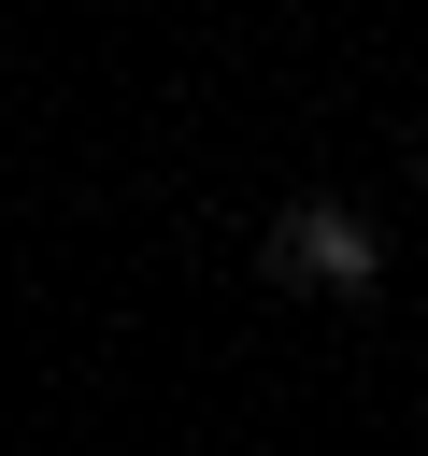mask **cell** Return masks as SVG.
I'll use <instances>...</instances> for the list:
<instances>
[{"label": "cell", "instance_id": "6da1fadb", "mask_svg": "<svg viewBox=\"0 0 428 456\" xmlns=\"http://www.w3.org/2000/svg\"><path fill=\"white\" fill-rule=\"evenodd\" d=\"M257 271H271V285H328V299H371V285H385V242H371V214H357V200H300V214L257 242Z\"/></svg>", "mask_w": 428, "mask_h": 456}]
</instances>
